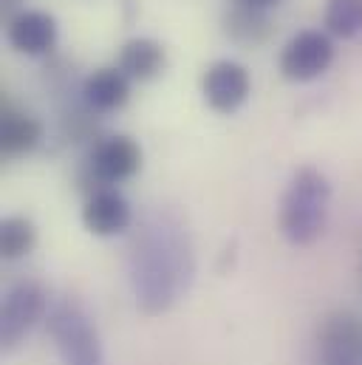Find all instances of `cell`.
Returning a JSON list of instances; mask_svg holds the SVG:
<instances>
[{
    "label": "cell",
    "mask_w": 362,
    "mask_h": 365,
    "mask_svg": "<svg viewBox=\"0 0 362 365\" xmlns=\"http://www.w3.org/2000/svg\"><path fill=\"white\" fill-rule=\"evenodd\" d=\"M128 277L145 314H165L190 292L195 277L192 241L179 215L167 207L150 210L128 250Z\"/></svg>",
    "instance_id": "6da1fadb"
},
{
    "label": "cell",
    "mask_w": 362,
    "mask_h": 365,
    "mask_svg": "<svg viewBox=\"0 0 362 365\" xmlns=\"http://www.w3.org/2000/svg\"><path fill=\"white\" fill-rule=\"evenodd\" d=\"M329 212H331L329 176L314 165L297 168L280 195V210H277L280 235L291 247H311L323 238Z\"/></svg>",
    "instance_id": "7a4b0ae2"
},
{
    "label": "cell",
    "mask_w": 362,
    "mask_h": 365,
    "mask_svg": "<svg viewBox=\"0 0 362 365\" xmlns=\"http://www.w3.org/2000/svg\"><path fill=\"white\" fill-rule=\"evenodd\" d=\"M46 331L57 349L60 365H105L99 329L80 300L63 297L51 303L46 314Z\"/></svg>",
    "instance_id": "3957f363"
},
{
    "label": "cell",
    "mask_w": 362,
    "mask_h": 365,
    "mask_svg": "<svg viewBox=\"0 0 362 365\" xmlns=\"http://www.w3.org/2000/svg\"><path fill=\"white\" fill-rule=\"evenodd\" d=\"M48 294L37 280H17L9 286L0 306V346L3 351H14L26 343V337L46 323Z\"/></svg>",
    "instance_id": "277c9868"
},
{
    "label": "cell",
    "mask_w": 362,
    "mask_h": 365,
    "mask_svg": "<svg viewBox=\"0 0 362 365\" xmlns=\"http://www.w3.org/2000/svg\"><path fill=\"white\" fill-rule=\"evenodd\" d=\"M145 165V153L142 145L125 133H113L105 136L93 145L88 162H86V173L83 179L90 184L88 195L99 187H113L128 179H133Z\"/></svg>",
    "instance_id": "5b68a950"
},
{
    "label": "cell",
    "mask_w": 362,
    "mask_h": 365,
    "mask_svg": "<svg viewBox=\"0 0 362 365\" xmlns=\"http://www.w3.org/2000/svg\"><path fill=\"white\" fill-rule=\"evenodd\" d=\"M334 63V40L326 29L297 31L277 57V71L289 83H311L323 77Z\"/></svg>",
    "instance_id": "8992f818"
},
{
    "label": "cell",
    "mask_w": 362,
    "mask_h": 365,
    "mask_svg": "<svg viewBox=\"0 0 362 365\" xmlns=\"http://www.w3.org/2000/svg\"><path fill=\"white\" fill-rule=\"evenodd\" d=\"M252 93V77L238 60H215L201 77V96L215 113H235Z\"/></svg>",
    "instance_id": "52a82bcc"
},
{
    "label": "cell",
    "mask_w": 362,
    "mask_h": 365,
    "mask_svg": "<svg viewBox=\"0 0 362 365\" xmlns=\"http://www.w3.org/2000/svg\"><path fill=\"white\" fill-rule=\"evenodd\" d=\"M320 365H362V317L357 312H331L317 334Z\"/></svg>",
    "instance_id": "ba28073f"
},
{
    "label": "cell",
    "mask_w": 362,
    "mask_h": 365,
    "mask_svg": "<svg viewBox=\"0 0 362 365\" xmlns=\"http://www.w3.org/2000/svg\"><path fill=\"white\" fill-rule=\"evenodd\" d=\"M83 224L96 238H116L133 224V207L116 187H99L86 195Z\"/></svg>",
    "instance_id": "9c48e42d"
},
{
    "label": "cell",
    "mask_w": 362,
    "mask_h": 365,
    "mask_svg": "<svg viewBox=\"0 0 362 365\" xmlns=\"http://www.w3.org/2000/svg\"><path fill=\"white\" fill-rule=\"evenodd\" d=\"M60 37L57 20L48 11L40 9H23L20 14H14L6 23V40L14 51L26 54V57H46L54 51Z\"/></svg>",
    "instance_id": "30bf717a"
},
{
    "label": "cell",
    "mask_w": 362,
    "mask_h": 365,
    "mask_svg": "<svg viewBox=\"0 0 362 365\" xmlns=\"http://www.w3.org/2000/svg\"><path fill=\"white\" fill-rule=\"evenodd\" d=\"M130 83L133 80L119 66H102L83 80V88H80L83 105L93 113H113L128 105Z\"/></svg>",
    "instance_id": "8fae6325"
},
{
    "label": "cell",
    "mask_w": 362,
    "mask_h": 365,
    "mask_svg": "<svg viewBox=\"0 0 362 365\" xmlns=\"http://www.w3.org/2000/svg\"><path fill=\"white\" fill-rule=\"evenodd\" d=\"M224 34L241 48H258L269 43V37L274 34V23L267 9L235 0L224 14Z\"/></svg>",
    "instance_id": "7c38bea8"
},
{
    "label": "cell",
    "mask_w": 362,
    "mask_h": 365,
    "mask_svg": "<svg viewBox=\"0 0 362 365\" xmlns=\"http://www.w3.org/2000/svg\"><path fill=\"white\" fill-rule=\"evenodd\" d=\"M46 136V128L37 116L14 108V105H3V116H0V150L9 159H20L29 156Z\"/></svg>",
    "instance_id": "4fadbf2b"
},
{
    "label": "cell",
    "mask_w": 362,
    "mask_h": 365,
    "mask_svg": "<svg viewBox=\"0 0 362 365\" xmlns=\"http://www.w3.org/2000/svg\"><path fill=\"white\" fill-rule=\"evenodd\" d=\"M116 66L133 80V83H150L165 74L167 68V48L153 37H130L119 48Z\"/></svg>",
    "instance_id": "5bb4252c"
},
{
    "label": "cell",
    "mask_w": 362,
    "mask_h": 365,
    "mask_svg": "<svg viewBox=\"0 0 362 365\" xmlns=\"http://www.w3.org/2000/svg\"><path fill=\"white\" fill-rule=\"evenodd\" d=\"M37 247V227L26 215H6L0 221V255L3 261H20Z\"/></svg>",
    "instance_id": "9a60e30c"
},
{
    "label": "cell",
    "mask_w": 362,
    "mask_h": 365,
    "mask_svg": "<svg viewBox=\"0 0 362 365\" xmlns=\"http://www.w3.org/2000/svg\"><path fill=\"white\" fill-rule=\"evenodd\" d=\"M323 26L331 37H357L362 31V0H326Z\"/></svg>",
    "instance_id": "2e32d148"
},
{
    "label": "cell",
    "mask_w": 362,
    "mask_h": 365,
    "mask_svg": "<svg viewBox=\"0 0 362 365\" xmlns=\"http://www.w3.org/2000/svg\"><path fill=\"white\" fill-rule=\"evenodd\" d=\"M20 3H23V0H0V11H3L6 23H9L14 14H20V11H23V9H20Z\"/></svg>",
    "instance_id": "e0dca14e"
},
{
    "label": "cell",
    "mask_w": 362,
    "mask_h": 365,
    "mask_svg": "<svg viewBox=\"0 0 362 365\" xmlns=\"http://www.w3.org/2000/svg\"><path fill=\"white\" fill-rule=\"evenodd\" d=\"M241 3H252V6H261V9H269L277 0H241Z\"/></svg>",
    "instance_id": "ac0fdd59"
}]
</instances>
